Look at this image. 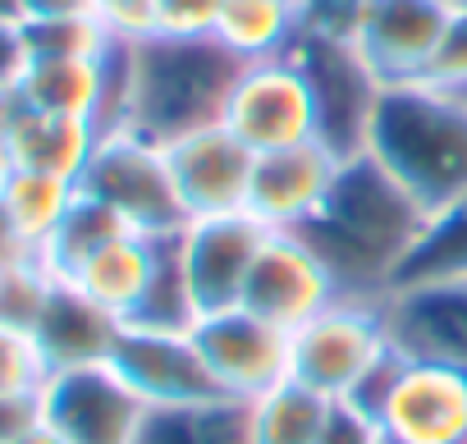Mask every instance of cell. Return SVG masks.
I'll return each mask as SVG.
<instances>
[{"label":"cell","mask_w":467,"mask_h":444,"mask_svg":"<svg viewBox=\"0 0 467 444\" xmlns=\"http://www.w3.org/2000/svg\"><path fill=\"white\" fill-rule=\"evenodd\" d=\"M367 156L385 165L426 215H440L467 192V97L435 83L385 88Z\"/></svg>","instance_id":"cell-2"},{"label":"cell","mask_w":467,"mask_h":444,"mask_svg":"<svg viewBox=\"0 0 467 444\" xmlns=\"http://www.w3.org/2000/svg\"><path fill=\"white\" fill-rule=\"evenodd\" d=\"M330 403L326 394H317L312 385L303 380H280L275 389H266L262 398L248 403V417H253V444H317L321 439V426L330 417Z\"/></svg>","instance_id":"cell-25"},{"label":"cell","mask_w":467,"mask_h":444,"mask_svg":"<svg viewBox=\"0 0 467 444\" xmlns=\"http://www.w3.org/2000/svg\"><path fill=\"white\" fill-rule=\"evenodd\" d=\"M5 110H10V97H0V124H5Z\"/></svg>","instance_id":"cell-43"},{"label":"cell","mask_w":467,"mask_h":444,"mask_svg":"<svg viewBox=\"0 0 467 444\" xmlns=\"http://www.w3.org/2000/svg\"><path fill=\"white\" fill-rule=\"evenodd\" d=\"M110 367L119 380L147 403V408H183V403H206L224 398L206 371V357L192 339V330H147V325H124Z\"/></svg>","instance_id":"cell-11"},{"label":"cell","mask_w":467,"mask_h":444,"mask_svg":"<svg viewBox=\"0 0 467 444\" xmlns=\"http://www.w3.org/2000/svg\"><path fill=\"white\" fill-rule=\"evenodd\" d=\"M156 248L161 239H147V234H119L115 243H106L101 253H92L74 275L69 284L83 289L92 303H101L110 316H119L124 325L133 321L147 284H151V271H156Z\"/></svg>","instance_id":"cell-20"},{"label":"cell","mask_w":467,"mask_h":444,"mask_svg":"<svg viewBox=\"0 0 467 444\" xmlns=\"http://www.w3.org/2000/svg\"><path fill=\"white\" fill-rule=\"evenodd\" d=\"M28 19H65V15H97V0H24Z\"/></svg>","instance_id":"cell-38"},{"label":"cell","mask_w":467,"mask_h":444,"mask_svg":"<svg viewBox=\"0 0 467 444\" xmlns=\"http://www.w3.org/2000/svg\"><path fill=\"white\" fill-rule=\"evenodd\" d=\"M192 339L224 398L253 403L280 380H289V330L253 316L248 307L206 312L192 325Z\"/></svg>","instance_id":"cell-8"},{"label":"cell","mask_w":467,"mask_h":444,"mask_svg":"<svg viewBox=\"0 0 467 444\" xmlns=\"http://www.w3.org/2000/svg\"><path fill=\"white\" fill-rule=\"evenodd\" d=\"M244 60L215 37H147L133 42V119L129 129L151 142L224 124L229 92Z\"/></svg>","instance_id":"cell-3"},{"label":"cell","mask_w":467,"mask_h":444,"mask_svg":"<svg viewBox=\"0 0 467 444\" xmlns=\"http://www.w3.org/2000/svg\"><path fill=\"white\" fill-rule=\"evenodd\" d=\"M97 19L115 42L156 37V0H97Z\"/></svg>","instance_id":"cell-33"},{"label":"cell","mask_w":467,"mask_h":444,"mask_svg":"<svg viewBox=\"0 0 467 444\" xmlns=\"http://www.w3.org/2000/svg\"><path fill=\"white\" fill-rule=\"evenodd\" d=\"M385 353V298H335L289 335V376L326 398H348Z\"/></svg>","instance_id":"cell-6"},{"label":"cell","mask_w":467,"mask_h":444,"mask_svg":"<svg viewBox=\"0 0 467 444\" xmlns=\"http://www.w3.org/2000/svg\"><path fill=\"white\" fill-rule=\"evenodd\" d=\"M426 225L431 215L412 201V192L362 151L339 165L326 206L294 234L317 248V257L335 275L339 298L380 303L394 294Z\"/></svg>","instance_id":"cell-1"},{"label":"cell","mask_w":467,"mask_h":444,"mask_svg":"<svg viewBox=\"0 0 467 444\" xmlns=\"http://www.w3.org/2000/svg\"><path fill=\"white\" fill-rule=\"evenodd\" d=\"M47 421V398L42 389H24V394H0V444H19L28 430H37Z\"/></svg>","instance_id":"cell-36"},{"label":"cell","mask_w":467,"mask_h":444,"mask_svg":"<svg viewBox=\"0 0 467 444\" xmlns=\"http://www.w3.org/2000/svg\"><path fill=\"white\" fill-rule=\"evenodd\" d=\"M339 165L344 160L326 142H303V147L257 156L253 188H248V215H257L266 230H303L326 206L339 179Z\"/></svg>","instance_id":"cell-17"},{"label":"cell","mask_w":467,"mask_h":444,"mask_svg":"<svg viewBox=\"0 0 467 444\" xmlns=\"http://www.w3.org/2000/svg\"><path fill=\"white\" fill-rule=\"evenodd\" d=\"M431 280H467V192L440 215H431L417 253L399 275V284H431Z\"/></svg>","instance_id":"cell-28"},{"label":"cell","mask_w":467,"mask_h":444,"mask_svg":"<svg viewBox=\"0 0 467 444\" xmlns=\"http://www.w3.org/2000/svg\"><path fill=\"white\" fill-rule=\"evenodd\" d=\"M224 0H156V37H215Z\"/></svg>","instance_id":"cell-32"},{"label":"cell","mask_w":467,"mask_h":444,"mask_svg":"<svg viewBox=\"0 0 467 444\" xmlns=\"http://www.w3.org/2000/svg\"><path fill=\"white\" fill-rule=\"evenodd\" d=\"M376 421L389 439L403 444H453L467 430V376L440 362L403 357V371Z\"/></svg>","instance_id":"cell-16"},{"label":"cell","mask_w":467,"mask_h":444,"mask_svg":"<svg viewBox=\"0 0 467 444\" xmlns=\"http://www.w3.org/2000/svg\"><path fill=\"white\" fill-rule=\"evenodd\" d=\"M101 92H106V56H33L15 97L33 110L97 124Z\"/></svg>","instance_id":"cell-21"},{"label":"cell","mask_w":467,"mask_h":444,"mask_svg":"<svg viewBox=\"0 0 467 444\" xmlns=\"http://www.w3.org/2000/svg\"><path fill=\"white\" fill-rule=\"evenodd\" d=\"M47 421L69 444H138L147 403L119 380L115 367L60 371L42 389Z\"/></svg>","instance_id":"cell-13"},{"label":"cell","mask_w":467,"mask_h":444,"mask_svg":"<svg viewBox=\"0 0 467 444\" xmlns=\"http://www.w3.org/2000/svg\"><path fill=\"white\" fill-rule=\"evenodd\" d=\"M19 444H69V439H65V435H60L51 421H42V426H37V430H28Z\"/></svg>","instance_id":"cell-40"},{"label":"cell","mask_w":467,"mask_h":444,"mask_svg":"<svg viewBox=\"0 0 467 444\" xmlns=\"http://www.w3.org/2000/svg\"><path fill=\"white\" fill-rule=\"evenodd\" d=\"M224 129L253 156L317 142V106L298 60L280 56V60L244 65L224 106Z\"/></svg>","instance_id":"cell-7"},{"label":"cell","mask_w":467,"mask_h":444,"mask_svg":"<svg viewBox=\"0 0 467 444\" xmlns=\"http://www.w3.org/2000/svg\"><path fill=\"white\" fill-rule=\"evenodd\" d=\"M385 444H403V439H389V435H385Z\"/></svg>","instance_id":"cell-46"},{"label":"cell","mask_w":467,"mask_h":444,"mask_svg":"<svg viewBox=\"0 0 467 444\" xmlns=\"http://www.w3.org/2000/svg\"><path fill=\"white\" fill-rule=\"evenodd\" d=\"M0 24H28L24 0H0Z\"/></svg>","instance_id":"cell-41"},{"label":"cell","mask_w":467,"mask_h":444,"mask_svg":"<svg viewBox=\"0 0 467 444\" xmlns=\"http://www.w3.org/2000/svg\"><path fill=\"white\" fill-rule=\"evenodd\" d=\"M462 97H467V92H462Z\"/></svg>","instance_id":"cell-47"},{"label":"cell","mask_w":467,"mask_h":444,"mask_svg":"<svg viewBox=\"0 0 467 444\" xmlns=\"http://www.w3.org/2000/svg\"><path fill=\"white\" fill-rule=\"evenodd\" d=\"M33 56H106L115 37L101 28L97 15H65V19H28L24 24Z\"/></svg>","instance_id":"cell-30"},{"label":"cell","mask_w":467,"mask_h":444,"mask_svg":"<svg viewBox=\"0 0 467 444\" xmlns=\"http://www.w3.org/2000/svg\"><path fill=\"white\" fill-rule=\"evenodd\" d=\"M266 234L271 230L248 211L202 215V220H188L183 225L179 253H183V271H188V284H192L202 316L244 303V284H248V271H253Z\"/></svg>","instance_id":"cell-12"},{"label":"cell","mask_w":467,"mask_h":444,"mask_svg":"<svg viewBox=\"0 0 467 444\" xmlns=\"http://www.w3.org/2000/svg\"><path fill=\"white\" fill-rule=\"evenodd\" d=\"M101 133L92 119H74V115H47L24 106L19 97H10L5 124H0V156L15 170H42V174H60V179H83L92 151H97Z\"/></svg>","instance_id":"cell-19"},{"label":"cell","mask_w":467,"mask_h":444,"mask_svg":"<svg viewBox=\"0 0 467 444\" xmlns=\"http://www.w3.org/2000/svg\"><path fill=\"white\" fill-rule=\"evenodd\" d=\"M56 280L60 275H51V266L42 257H24V262L0 266V325H15V330L33 335L47 303H51Z\"/></svg>","instance_id":"cell-29"},{"label":"cell","mask_w":467,"mask_h":444,"mask_svg":"<svg viewBox=\"0 0 467 444\" xmlns=\"http://www.w3.org/2000/svg\"><path fill=\"white\" fill-rule=\"evenodd\" d=\"M421 83H435L444 92H467V10L453 15L449 33H444V46L431 65V74Z\"/></svg>","instance_id":"cell-35"},{"label":"cell","mask_w":467,"mask_h":444,"mask_svg":"<svg viewBox=\"0 0 467 444\" xmlns=\"http://www.w3.org/2000/svg\"><path fill=\"white\" fill-rule=\"evenodd\" d=\"M165 156H170V174H174V188L183 197L188 220L248 211L257 156L224 124H211V129H197V133L165 142Z\"/></svg>","instance_id":"cell-14"},{"label":"cell","mask_w":467,"mask_h":444,"mask_svg":"<svg viewBox=\"0 0 467 444\" xmlns=\"http://www.w3.org/2000/svg\"><path fill=\"white\" fill-rule=\"evenodd\" d=\"M138 444H253V417L239 398L147 408Z\"/></svg>","instance_id":"cell-24"},{"label":"cell","mask_w":467,"mask_h":444,"mask_svg":"<svg viewBox=\"0 0 467 444\" xmlns=\"http://www.w3.org/2000/svg\"><path fill=\"white\" fill-rule=\"evenodd\" d=\"M119 335H124V321L110 316L101 303H92L69 280H56L51 303H47L37 330H33V339H37L51 376H60V371H88V367H110Z\"/></svg>","instance_id":"cell-18"},{"label":"cell","mask_w":467,"mask_h":444,"mask_svg":"<svg viewBox=\"0 0 467 444\" xmlns=\"http://www.w3.org/2000/svg\"><path fill=\"white\" fill-rule=\"evenodd\" d=\"M453 444H467V430H462V435H458V439H453Z\"/></svg>","instance_id":"cell-44"},{"label":"cell","mask_w":467,"mask_h":444,"mask_svg":"<svg viewBox=\"0 0 467 444\" xmlns=\"http://www.w3.org/2000/svg\"><path fill=\"white\" fill-rule=\"evenodd\" d=\"M78 197V183L74 179H60V174H42V170H15L0 183V211H5L10 230L19 234V243L28 253L42 257V248L51 243V234L60 230V220L69 215Z\"/></svg>","instance_id":"cell-23"},{"label":"cell","mask_w":467,"mask_h":444,"mask_svg":"<svg viewBox=\"0 0 467 444\" xmlns=\"http://www.w3.org/2000/svg\"><path fill=\"white\" fill-rule=\"evenodd\" d=\"M78 188L92 192L97 201H106L133 234L170 239V234H183V225H188V211L174 188L165 147L133 129L101 133Z\"/></svg>","instance_id":"cell-4"},{"label":"cell","mask_w":467,"mask_h":444,"mask_svg":"<svg viewBox=\"0 0 467 444\" xmlns=\"http://www.w3.org/2000/svg\"><path fill=\"white\" fill-rule=\"evenodd\" d=\"M289 5H298V10H303V5H307V0H289Z\"/></svg>","instance_id":"cell-45"},{"label":"cell","mask_w":467,"mask_h":444,"mask_svg":"<svg viewBox=\"0 0 467 444\" xmlns=\"http://www.w3.org/2000/svg\"><path fill=\"white\" fill-rule=\"evenodd\" d=\"M119 234H133L124 220L106 206V201H97L92 192H83L78 188V197H74V206H69V215L60 220V230L51 234V243L42 248V262L51 266V275H60V280H69L92 253H101L106 243H115Z\"/></svg>","instance_id":"cell-26"},{"label":"cell","mask_w":467,"mask_h":444,"mask_svg":"<svg viewBox=\"0 0 467 444\" xmlns=\"http://www.w3.org/2000/svg\"><path fill=\"white\" fill-rule=\"evenodd\" d=\"M294 60L312 88L317 106V142H326L339 160H353L367 151L376 106L385 97V83L367 65L353 37L330 33H303L294 46Z\"/></svg>","instance_id":"cell-5"},{"label":"cell","mask_w":467,"mask_h":444,"mask_svg":"<svg viewBox=\"0 0 467 444\" xmlns=\"http://www.w3.org/2000/svg\"><path fill=\"white\" fill-rule=\"evenodd\" d=\"M385 330L403 357L467 376V280L399 284L385 298Z\"/></svg>","instance_id":"cell-15"},{"label":"cell","mask_w":467,"mask_h":444,"mask_svg":"<svg viewBox=\"0 0 467 444\" xmlns=\"http://www.w3.org/2000/svg\"><path fill=\"white\" fill-rule=\"evenodd\" d=\"M202 321V307L192 298V284H188V271H183V253H179V234L161 239L156 248V271H151V284L133 312L129 325H147V330H192Z\"/></svg>","instance_id":"cell-27"},{"label":"cell","mask_w":467,"mask_h":444,"mask_svg":"<svg viewBox=\"0 0 467 444\" xmlns=\"http://www.w3.org/2000/svg\"><path fill=\"white\" fill-rule=\"evenodd\" d=\"M51 371L28 330L0 325V394H24V389H47Z\"/></svg>","instance_id":"cell-31"},{"label":"cell","mask_w":467,"mask_h":444,"mask_svg":"<svg viewBox=\"0 0 467 444\" xmlns=\"http://www.w3.org/2000/svg\"><path fill=\"white\" fill-rule=\"evenodd\" d=\"M298 37H303V10L289 0H224L215 24V42L244 65L294 56Z\"/></svg>","instance_id":"cell-22"},{"label":"cell","mask_w":467,"mask_h":444,"mask_svg":"<svg viewBox=\"0 0 467 444\" xmlns=\"http://www.w3.org/2000/svg\"><path fill=\"white\" fill-rule=\"evenodd\" d=\"M444 5H449L453 15H462V10H467V0H444Z\"/></svg>","instance_id":"cell-42"},{"label":"cell","mask_w":467,"mask_h":444,"mask_svg":"<svg viewBox=\"0 0 467 444\" xmlns=\"http://www.w3.org/2000/svg\"><path fill=\"white\" fill-rule=\"evenodd\" d=\"M33 65V46L24 24H0V97H15Z\"/></svg>","instance_id":"cell-37"},{"label":"cell","mask_w":467,"mask_h":444,"mask_svg":"<svg viewBox=\"0 0 467 444\" xmlns=\"http://www.w3.org/2000/svg\"><path fill=\"white\" fill-rule=\"evenodd\" d=\"M317 444H385V430H380V421H376L371 412H362L358 403L335 398Z\"/></svg>","instance_id":"cell-34"},{"label":"cell","mask_w":467,"mask_h":444,"mask_svg":"<svg viewBox=\"0 0 467 444\" xmlns=\"http://www.w3.org/2000/svg\"><path fill=\"white\" fill-rule=\"evenodd\" d=\"M335 298H339L335 275L326 271L317 248L294 230H271L257 262H253V271H248L239 307H248L253 316H262V321L294 335L303 321H312Z\"/></svg>","instance_id":"cell-10"},{"label":"cell","mask_w":467,"mask_h":444,"mask_svg":"<svg viewBox=\"0 0 467 444\" xmlns=\"http://www.w3.org/2000/svg\"><path fill=\"white\" fill-rule=\"evenodd\" d=\"M453 10L444 0H362L353 28L358 51L385 88L421 83L444 46Z\"/></svg>","instance_id":"cell-9"},{"label":"cell","mask_w":467,"mask_h":444,"mask_svg":"<svg viewBox=\"0 0 467 444\" xmlns=\"http://www.w3.org/2000/svg\"><path fill=\"white\" fill-rule=\"evenodd\" d=\"M24 257H37V253H28V248L19 243V234L10 230V220H5V211H0V266L24 262Z\"/></svg>","instance_id":"cell-39"}]
</instances>
